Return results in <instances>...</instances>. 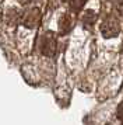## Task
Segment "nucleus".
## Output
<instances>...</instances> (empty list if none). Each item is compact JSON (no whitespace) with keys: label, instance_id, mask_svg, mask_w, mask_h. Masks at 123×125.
<instances>
[{"label":"nucleus","instance_id":"obj_7","mask_svg":"<svg viewBox=\"0 0 123 125\" xmlns=\"http://www.w3.org/2000/svg\"><path fill=\"white\" fill-rule=\"evenodd\" d=\"M117 117L120 119H123V101L119 104V107H117Z\"/></svg>","mask_w":123,"mask_h":125},{"label":"nucleus","instance_id":"obj_6","mask_svg":"<svg viewBox=\"0 0 123 125\" xmlns=\"http://www.w3.org/2000/svg\"><path fill=\"white\" fill-rule=\"evenodd\" d=\"M95 17H97V14H95L92 10H88V11H85V14H84L83 20H84V21H85L87 24H91V23H94Z\"/></svg>","mask_w":123,"mask_h":125},{"label":"nucleus","instance_id":"obj_2","mask_svg":"<svg viewBox=\"0 0 123 125\" xmlns=\"http://www.w3.org/2000/svg\"><path fill=\"white\" fill-rule=\"evenodd\" d=\"M41 52L45 56H53L56 52V38L52 32H46L45 35H42L41 38Z\"/></svg>","mask_w":123,"mask_h":125},{"label":"nucleus","instance_id":"obj_4","mask_svg":"<svg viewBox=\"0 0 123 125\" xmlns=\"http://www.w3.org/2000/svg\"><path fill=\"white\" fill-rule=\"evenodd\" d=\"M39 18H41V13L38 9L35 10H29V13L27 14V17L24 18V24L28 27H35L39 23Z\"/></svg>","mask_w":123,"mask_h":125},{"label":"nucleus","instance_id":"obj_1","mask_svg":"<svg viewBox=\"0 0 123 125\" xmlns=\"http://www.w3.org/2000/svg\"><path fill=\"white\" fill-rule=\"evenodd\" d=\"M101 32L105 38H113L117 37L120 32V23L116 18V16H108L101 24Z\"/></svg>","mask_w":123,"mask_h":125},{"label":"nucleus","instance_id":"obj_5","mask_svg":"<svg viewBox=\"0 0 123 125\" xmlns=\"http://www.w3.org/2000/svg\"><path fill=\"white\" fill-rule=\"evenodd\" d=\"M85 1L87 0H70V6L74 11H78V10H81V7L85 4Z\"/></svg>","mask_w":123,"mask_h":125},{"label":"nucleus","instance_id":"obj_8","mask_svg":"<svg viewBox=\"0 0 123 125\" xmlns=\"http://www.w3.org/2000/svg\"><path fill=\"white\" fill-rule=\"evenodd\" d=\"M117 6H119V9L123 11V0H117Z\"/></svg>","mask_w":123,"mask_h":125},{"label":"nucleus","instance_id":"obj_3","mask_svg":"<svg viewBox=\"0 0 123 125\" xmlns=\"http://www.w3.org/2000/svg\"><path fill=\"white\" fill-rule=\"evenodd\" d=\"M73 27V17L70 14H63V17L60 18L59 23V31L60 34H67Z\"/></svg>","mask_w":123,"mask_h":125}]
</instances>
